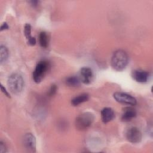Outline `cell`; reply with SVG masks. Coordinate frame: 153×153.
<instances>
[{
    "label": "cell",
    "mask_w": 153,
    "mask_h": 153,
    "mask_svg": "<svg viewBox=\"0 0 153 153\" xmlns=\"http://www.w3.org/2000/svg\"><path fill=\"white\" fill-rule=\"evenodd\" d=\"M113 96L117 102L123 104L135 105L137 103L136 99L133 96L126 93L117 91L114 93Z\"/></svg>",
    "instance_id": "5b68a950"
},
{
    "label": "cell",
    "mask_w": 153,
    "mask_h": 153,
    "mask_svg": "<svg viewBox=\"0 0 153 153\" xmlns=\"http://www.w3.org/2000/svg\"><path fill=\"white\" fill-rule=\"evenodd\" d=\"M31 26L29 23H26L24 27V33L27 39L28 44L30 45H35L36 44V39L31 35Z\"/></svg>",
    "instance_id": "7c38bea8"
},
{
    "label": "cell",
    "mask_w": 153,
    "mask_h": 153,
    "mask_svg": "<svg viewBox=\"0 0 153 153\" xmlns=\"http://www.w3.org/2000/svg\"><path fill=\"white\" fill-rule=\"evenodd\" d=\"M9 28V26L7 24V22H4L1 26V28H0V30L1 31H2V30H7V29H8Z\"/></svg>",
    "instance_id": "ffe728a7"
},
{
    "label": "cell",
    "mask_w": 153,
    "mask_h": 153,
    "mask_svg": "<svg viewBox=\"0 0 153 153\" xmlns=\"http://www.w3.org/2000/svg\"><path fill=\"white\" fill-rule=\"evenodd\" d=\"M57 91V87L56 84H53L51 85V87L49 90V91H48V95L50 96H54L56 92Z\"/></svg>",
    "instance_id": "e0dca14e"
},
{
    "label": "cell",
    "mask_w": 153,
    "mask_h": 153,
    "mask_svg": "<svg viewBox=\"0 0 153 153\" xmlns=\"http://www.w3.org/2000/svg\"><path fill=\"white\" fill-rule=\"evenodd\" d=\"M23 143L25 148L29 152H36V139L33 134L30 133L25 134L23 139Z\"/></svg>",
    "instance_id": "52a82bcc"
},
{
    "label": "cell",
    "mask_w": 153,
    "mask_h": 153,
    "mask_svg": "<svg viewBox=\"0 0 153 153\" xmlns=\"http://www.w3.org/2000/svg\"><path fill=\"white\" fill-rule=\"evenodd\" d=\"M80 82L81 81L79 76H75V75H72L68 77L65 81L66 84L69 87L78 86L79 85Z\"/></svg>",
    "instance_id": "9a60e30c"
},
{
    "label": "cell",
    "mask_w": 153,
    "mask_h": 153,
    "mask_svg": "<svg viewBox=\"0 0 153 153\" xmlns=\"http://www.w3.org/2000/svg\"><path fill=\"white\" fill-rule=\"evenodd\" d=\"M30 3L33 7H36V6H38V5L39 4V1H36V0H33V1H30Z\"/></svg>",
    "instance_id": "44dd1931"
},
{
    "label": "cell",
    "mask_w": 153,
    "mask_h": 153,
    "mask_svg": "<svg viewBox=\"0 0 153 153\" xmlns=\"http://www.w3.org/2000/svg\"><path fill=\"white\" fill-rule=\"evenodd\" d=\"M8 86L10 91L14 94H19L24 88V80L21 75L13 73L10 75L7 81Z\"/></svg>",
    "instance_id": "7a4b0ae2"
},
{
    "label": "cell",
    "mask_w": 153,
    "mask_h": 153,
    "mask_svg": "<svg viewBox=\"0 0 153 153\" xmlns=\"http://www.w3.org/2000/svg\"><path fill=\"white\" fill-rule=\"evenodd\" d=\"M7 152V147L4 142L2 141L0 142V152L5 153Z\"/></svg>",
    "instance_id": "ac0fdd59"
},
{
    "label": "cell",
    "mask_w": 153,
    "mask_h": 153,
    "mask_svg": "<svg viewBox=\"0 0 153 153\" xmlns=\"http://www.w3.org/2000/svg\"><path fill=\"white\" fill-rule=\"evenodd\" d=\"M132 78L137 82H146L149 79V74L142 69L134 70L131 73Z\"/></svg>",
    "instance_id": "9c48e42d"
},
{
    "label": "cell",
    "mask_w": 153,
    "mask_h": 153,
    "mask_svg": "<svg viewBox=\"0 0 153 153\" xmlns=\"http://www.w3.org/2000/svg\"><path fill=\"white\" fill-rule=\"evenodd\" d=\"M79 78L80 81L85 84L91 82L93 79V72L91 69L88 67H83L79 71Z\"/></svg>",
    "instance_id": "ba28073f"
},
{
    "label": "cell",
    "mask_w": 153,
    "mask_h": 153,
    "mask_svg": "<svg viewBox=\"0 0 153 153\" xmlns=\"http://www.w3.org/2000/svg\"><path fill=\"white\" fill-rule=\"evenodd\" d=\"M1 90L2 92L5 96H7L8 97H10V96L9 93L7 91L6 88H5V87H4V85H3L2 84H1Z\"/></svg>",
    "instance_id": "d6986e66"
},
{
    "label": "cell",
    "mask_w": 153,
    "mask_h": 153,
    "mask_svg": "<svg viewBox=\"0 0 153 153\" xmlns=\"http://www.w3.org/2000/svg\"><path fill=\"white\" fill-rule=\"evenodd\" d=\"M9 52L8 48L4 45H1L0 47V62L3 63L8 59Z\"/></svg>",
    "instance_id": "2e32d148"
},
{
    "label": "cell",
    "mask_w": 153,
    "mask_h": 153,
    "mask_svg": "<svg viewBox=\"0 0 153 153\" xmlns=\"http://www.w3.org/2000/svg\"><path fill=\"white\" fill-rule=\"evenodd\" d=\"M94 120L93 114L86 112L78 115L75 120L76 127L79 130L87 129L93 123Z\"/></svg>",
    "instance_id": "3957f363"
},
{
    "label": "cell",
    "mask_w": 153,
    "mask_h": 153,
    "mask_svg": "<svg viewBox=\"0 0 153 153\" xmlns=\"http://www.w3.org/2000/svg\"><path fill=\"white\" fill-rule=\"evenodd\" d=\"M50 64L46 60H41L36 65L33 72V79L35 82L39 83L48 71Z\"/></svg>",
    "instance_id": "277c9868"
},
{
    "label": "cell",
    "mask_w": 153,
    "mask_h": 153,
    "mask_svg": "<svg viewBox=\"0 0 153 153\" xmlns=\"http://www.w3.org/2000/svg\"><path fill=\"white\" fill-rule=\"evenodd\" d=\"M126 138L131 143H139L142 140V133L138 128L132 127L127 131Z\"/></svg>",
    "instance_id": "8992f818"
},
{
    "label": "cell",
    "mask_w": 153,
    "mask_h": 153,
    "mask_svg": "<svg viewBox=\"0 0 153 153\" xmlns=\"http://www.w3.org/2000/svg\"><path fill=\"white\" fill-rule=\"evenodd\" d=\"M49 38L47 33L43 31L41 32L39 35V43L41 47L47 48L48 45Z\"/></svg>",
    "instance_id": "5bb4252c"
},
{
    "label": "cell",
    "mask_w": 153,
    "mask_h": 153,
    "mask_svg": "<svg viewBox=\"0 0 153 153\" xmlns=\"http://www.w3.org/2000/svg\"><path fill=\"white\" fill-rule=\"evenodd\" d=\"M128 63V56L123 50L115 51L111 57V64L114 69L117 71L124 70Z\"/></svg>",
    "instance_id": "6da1fadb"
},
{
    "label": "cell",
    "mask_w": 153,
    "mask_h": 153,
    "mask_svg": "<svg viewBox=\"0 0 153 153\" xmlns=\"http://www.w3.org/2000/svg\"><path fill=\"white\" fill-rule=\"evenodd\" d=\"M115 118V112L111 108L106 107L101 111V119L104 123H108Z\"/></svg>",
    "instance_id": "30bf717a"
},
{
    "label": "cell",
    "mask_w": 153,
    "mask_h": 153,
    "mask_svg": "<svg viewBox=\"0 0 153 153\" xmlns=\"http://www.w3.org/2000/svg\"><path fill=\"white\" fill-rule=\"evenodd\" d=\"M136 116V112L134 109L132 108H126L123 111L121 115V120L123 121L128 122L133 120Z\"/></svg>",
    "instance_id": "8fae6325"
},
{
    "label": "cell",
    "mask_w": 153,
    "mask_h": 153,
    "mask_svg": "<svg viewBox=\"0 0 153 153\" xmlns=\"http://www.w3.org/2000/svg\"><path fill=\"white\" fill-rule=\"evenodd\" d=\"M89 99V95L87 93H83L75 96L71 100V104L74 106H78L81 103L87 102Z\"/></svg>",
    "instance_id": "4fadbf2b"
}]
</instances>
